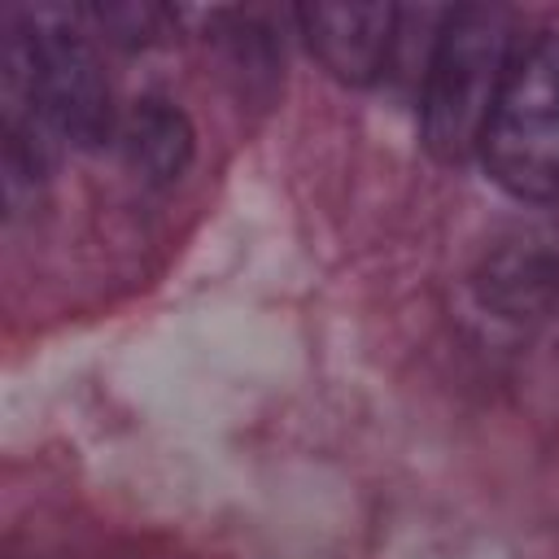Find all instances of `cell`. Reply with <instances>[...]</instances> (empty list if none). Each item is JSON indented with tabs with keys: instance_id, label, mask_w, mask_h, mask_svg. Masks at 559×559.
Listing matches in <instances>:
<instances>
[{
	"instance_id": "obj_1",
	"label": "cell",
	"mask_w": 559,
	"mask_h": 559,
	"mask_svg": "<svg viewBox=\"0 0 559 559\" xmlns=\"http://www.w3.org/2000/svg\"><path fill=\"white\" fill-rule=\"evenodd\" d=\"M4 105L35 114L61 144L96 153L118 140V109L92 26L66 4H4Z\"/></svg>"
},
{
	"instance_id": "obj_2",
	"label": "cell",
	"mask_w": 559,
	"mask_h": 559,
	"mask_svg": "<svg viewBox=\"0 0 559 559\" xmlns=\"http://www.w3.org/2000/svg\"><path fill=\"white\" fill-rule=\"evenodd\" d=\"M515 52V17L502 4H454L437 17L419 87V140L432 162L463 166L480 157Z\"/></svg>"
},
{
	"instance_id": "obj_3",
	"label": "cell",
	"mask_w": 559,
	"mask_h": 559,
	"mask_svg": "<svg viewBox=\"0 0 559 559\" xmlns=\"http://www.w3.org/2000/svg\"><path fill=\"white\" fill-rule=\"evenodd\" d=\"M480 166L511 201H559V31H542L515 52L480 140Z\"/></svg>"
},
{
	"instance_id": "obj_4",
	"label": "cell",
	"mask_w": 559,
	"mask_h": 559,
	"mask_svg": "<svg viewBox=\"0 0 559 559\" xmlns=\"http://www.w3.org/2000/svg\"><path fill=\"white\" fill-rule=\"evenodd\" d=\"M402 17L406 9L380 0H319L293 9L306 52L345 87H371L389 70Z\"/></svg>"
},
{
	"instance_id": "obj_5",
	"label": "cell",
	"mask_w": 559,
	"mask_h": 559,
	"mask_svg": "<svg viewBox=\"0 0 559 559\" xmlns=\"http://www.w3.org/2000/svg\"><path fill=\"white\" fill-rule=\"evenodd\" d=\"M114 144H118L127 170L153 192L175 188L197 162V127H192L188 109L162 92L131 100V109L118 122Z\"/></svg>"
},
{
	"instance_id": "obj_6",
	"label": "cell",
	"mask_w": 559,
	"mask_h": 559,
	"mask_svg": "<svg viewBox=\"0 0 559 559\" xmlns=\"http://www.w3.org/2000/svg\"><path fill=\"white\" fill-rule=\"evenodd\" d=\"M480 297L507 319L550 310L559 301V253L542 249L537 240H515L493 249L480 271Z\"/></svg>"
},
{
	"instance_id": "obj_7",
	"label": "cell",
	"mask_w": 559,
	"mask_h": 559,
	"mask_svg": "<svg viewBox=\"0 0 559 559\" xmlns=\"http://www.w3.org/2000/svg\"><path fill=\"white\" fill-rule=\"evenodd\" d=\"M214 26H218L227 70L240 79V92L253 100H271L284 79V44L271 17L258 9H218Z\"/></svg>"
},
{
	"instance_id": "obj_8",
	"label": "cell",
	"mask_w": 559,
	"mask_h": 559,
	"mask_svg": "<svg viewBox=\"0 0 559 559\" xmlns=\"http://www.w3.org/2000/svg\"><path fill=\"white\" fill-rule=\"evenodd\" d=\"M79 13L92 26V35H100V39L127 48V52L166 44L170 31L179 26L175 9L153 4V0H96V4H83Z\"/></svg>"
}]
</instances>
